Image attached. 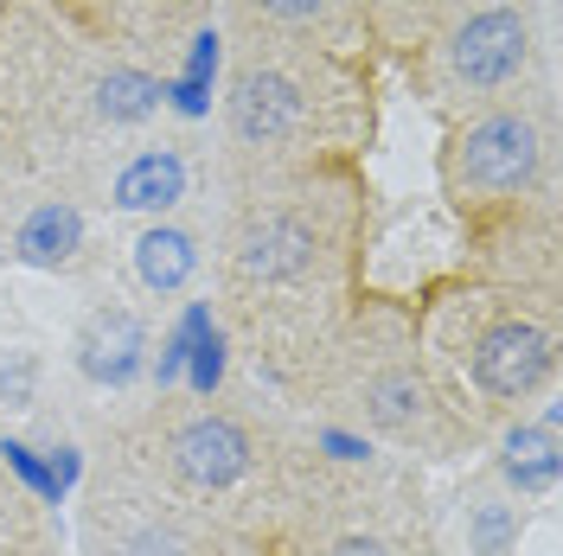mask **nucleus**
I'll use <instances>...</instances> for the list:
<instances>
[{"instance_id":"f257e3e1","label":"nucleus","mask_w":563,"mask_h":556,"mask_svg":"<svg viewBox=\"0 0 563 556\" xmlns=\"http://www.w3.org/2000/svg\"><path fill=\"white\" fill-rule=\"evenodd\" d=\"M333 97H346V84L308 45L244 38L224 84V135L256 167L295 160L333 129Z\"/></svg>"},{"instance_id":"f03ea898","label":"nucleus","mask_w":563,"mask_h":556,"mask_svg":"<svg viewBox=\"0 0 563 556\" xmlns=\"http://www.w3.org/2000/svg\"><path fill=\"white\" fill-rule=\"evenodd\" d=\"M333 263V224L308 205V192H256L224 244V276L238 308H282V294H301Z\"/></svg>"},{"instance_id":"7ed1b4c3","label":"nucleus","mask_w":563,"mask_h":556,"mask_svg":"<svg viewBox=\"0 0 563 556\" xmlns=\"http://www.w3.org/2000/svg\"><path fill=\"white\" fill-rule=\"evenodd\" d=\"M538 52L544 33L531 0H481L442 20V38L429 45V77L455 103H493L538 70Z\"/></svg>"},{"instance_id":"20e7f679","label":"nucleus","mask_w":563,"mask_h":556,"mask_svg":"<svg viewBox=\"0 0 563 556\" xmlns=\"http://www.w3.org/2000/svg\"><path fill=\"white\" fill-rule=\"evenodd\" d=\"M551 167V115L538 103H487L474 109L449 141V192L461 205H499V199H526L544 186Z\"/></svg>"},{"instance_id":"39448f33","label":"nucleus","mask_w":563,"mask_h":556,"mask_svg":"<svg viewBox=\"0 0 563 556\" xmlns=\"http://www.w3.org/2000/svg\"><path fill=\"white\" fill-rule=\"evenodd\" d=\"M154 460L167 467V480H174L179 492L218 499V492H231V487L250 480V467H256V435H250L238 416H224V410H174V416H161Z\"/></svg>"},{"instance_id":"423d86ee","label":"nucleus","mask_w":563,"mask_h":556,"mask_svg":"<svg viewBox=\"0 0 563 556\" xmlns=\"http://www.w3.org/2000/svg\"><path fill=\"white\" fill-rule=\"evenodd\" d=\"M461 365H467V383L487 397V403H526L538 397L551 371H558V340H551V326L544 320H531V313H499L487 320L467 352H461Z\"/></svg>"},{"instance_id":"0eeeda50","label":"nucleus","mask_w":563,"mask_h":556,"mask_svg":"<svg viewBox=\"0 0 563 556\" xmlns=\"http://www.w3.org/2000/svg\"><path fill=\"white\" fill-rule=\"evenodd\" d=\"M90 551L97 556H199L179 512H161L154 499H115L103 492L90 512Z\"/></svg>"},{"instance_id":"6e6552de","label":"nucleus","mask_w":563,"mask_h":556,"mask_svg":"<svg viewBox=\"0 0 563 556\" xmlns=\"http://www.w3.org/2000/svg\"><path fill=\"white\" fill-rule=\"evenodd\" d=\"M70 358H77V371L84 383H97V390H129V383L147 371V326H141L135 308H90L84 313V326H77V340H70Z\"/></svg>"},{"instance_id":"1a4fd4ad","label":"nucleus","mask_w":563,"mask_h":556,"mask_svg":"<svg viewBox=\"0 0 563 556\" xmlns=\"http://www.w3.org/2000/svg\"><path fill=\"white\" fill-rule=\"evenodd\" d=\"M358 422H372L390 442H435L442 435V403L422 383L417 365H378L372 378L358 383Z\"/></svg>"},{"instance_id":"9d476101","label":"nucleus","mask_w":563,"mask_h":556,"mask_svg":"<svg viewBox=\"0 0 563 556\" xmlns=\"http://www.w3.org/2000/svg\"><path fill=\"white\" fill-rule=\"evenodd\" d=\"M238 20H244L250 38L308 45V52L346 45V38L365 26L358 0H238Z\"/></svg>"},{"instance_id":"9b49d317","label":"nucleus","mask_w":563,"mask_h":556,"mask_svg":"<svg viewBox=\"0 0 563 556\" xmlns=\"http://www.w3.org/2000/svg\"><path fill=\"white\" fill-rule=\"evenodd\" d=\"M186 199V154L179 147H141L109 179L115 211H174Z\"/></svg>"},{"instance_id":"f8f14e48","label":"nucleus","mask_w":563,"mask_h":556,"mask_svg":"<svg viewBox=\"0 0 563 556\" xmlns=\"http://www.w3.org/2000/svg\"><path fill=\"white\" fill-rule=\"evenodd\" d=\"M558 410H544L538 422H519L512 435H506V448H499V474H506V487L519 492V499H544V492L558 487Z\"/></svg>"},{"instance_id":"ddd939ff","label":"nucleus","mask_w":563,"mask_h":556,"mask_svg":"<svg viewBox=\"0 0 563 556\" xmlns=\"http://www.w3.org/2000/svg\"><path fill=\"white\" fill-rule=\"evenodd\" d=\"M77 249H84V218H77V205H65V199L33 205L20 218V231H13V256H20L26 269H70Z\"/></svg>"},{"instance_id":"4468645a","label":"nucleus","mask_w":563,"mask_h":556,"mask_svg":"<svg viewBox=\"0 0 563 556\" xmlns=\"http://www.w3.org/2000/svg\"><path fill=\"white\" fill-rule=\"evenodd\" d=\"M135 276L147 294H179L199 276V237L186 224H147L135 237Z\"/></svg>"},{"instance_id":"2eb2a0df","label":"nucleus","mask_w":563,"mask_h":556,"mask_svg":"<svg viewBox=\"0 0 563 556\" xmlns=\"http://www.w3.org/2000/svg\"><path fill=\"white\" fill-rule=\"evenodd\" d=\"M161 109V77H147L135 65H103L90 77V115L109 129H135Z\"/></svg>"},{"instance_id":"dca6fc26","label":"nucleus","mask_w":563,"mask_h":556,"mask_svg":"<svg viewBox=\"0 0 563 556\" xmlns=\"http://www.w3.org/2000/svg\"><path fill=\"white\" fill-rule=\"evenodd\" d=\"M90 7H97L103 26H115L122 38H167L199 13V0H90Z\"/></svg>"},{"instance_id":"f3484780","label":"nucleus","mask_w":563,"mask_h":556,"mask_svg":"<svg viewBox=\"0 0 563 556\" xmlns=\"http://www.w3.org/2000/svg\"><path fill=\"white\" fill-rule=\"evenodd\" d=\"M467 0H358V13L372 26H385L390 38H410V33H429L442 20H455Z\"/></svg>"},{"instance_id":"a211bd4d","label":"nucleus","mask_w":563,"mask_h":556,"mask_svg":"<svg viewBox=\"0 0 563 556\" xmlns=\"http://www.w3.org/2000/svg\"><path fill=\"white\" fill-rule=\"evenodd\" d=\"M211 326H218V320H211V301H186V313L174 320V333H167L161 352H154V378H161V390L186 378V352H192V340L211 333Z\"/></svg>"},{"instance_id":"6ab92c4d","label":"nucleus","mask_w":563,"mask_h":556,"mask_svg":"<svg viewBox=\"0 0 563 556\" xmlns=\"http://www.w3.org/2000/svg\"><path fill=\"white\" fill-rule=\"evenodd\" d=\"M512 537H519V512H512V505L487 499V505L467 512V544H474V556H506Z\"/></svg>"},{"instance_id":"aec40b11","label":"nucleus","mask_w":563,"mask_h":556,"mask_svg":"<svg viewBox=\"0 0 563 556\" xmlns=\"http://www.w3.org/2000/svg\"><path fill=\"white\" fill-rule=\"evenodd\" d=\"M0 460H7V474L33 492V499H45V505H65V492L52 487V467H45V454H38V448H26V442H0Z\"/></svg>"},{"instance_id":"412c9836","label":"nucleus","mask_w":563,"mask_h":556,"mask_svg":"<svg viewBox=\"0 0 563 556\" xmlns=\"http://www.w3.org/2000/svg\"><path fill=\"white\" fill-rule=\"evenodd\" d=\"M224 365H231V346H224V333L211 326V333H199L192 352H186V383H192L199 397H211V390L224 383Z\"/></svg>"},{"instance_id":"4be33fe9","label":"nucleus","mask_w":563,"mask_h":556,"mask_svg":"<svg viewBox=\"0 0 563 556\" xmlns=\"http://www.w3.org/2000/svg\"><path fill=\"white\" fill-rule=\"evenodd\" d=\"M38 390V358L33 352H0V403L7 410H26Z\"/></svg>"},{"instance_id":"5701e85b","label":"nucleus","mask_w":563,"mask_h":556,"mask_svg":"<svg viewBox=\"0 0 563 556\" xmlns=\"http://www.w3.org/2000/svg\"><path fill=\"white\" fill-rule=\"evenodd\" d=\"M320 556H397V544L385 531H340V537H327Z\"/></svg>"},{"instance_id":"b1692460","label":"nucleus","mask_w":563,"mask_h":556,"mask_svg":"<svg viewBox=\"0 0 563 556\" xmlns=\"http://www.w3.org/2000/svg\"><path fill=\"white\" fill-rule=\"evenodd\" d=\"M314 448L327 454V460H340V467H358V460H365V435H346V429H320L314 435Z\"/></svg>"},{"instance_id":"393cba45","label":"nucleus","mask_w":563,"mask_h":556,"mask_svg":"<svg viewBox=\"0 0 563 556\" xmlns=\"http://www.w3.org/2000/svg\"><path fill=\"white\" fill-rule=\"evenodd\" d=\"M45 467H52V487H58V492L70 499V487H77V474H84V454L70 448V442H65V448H45Z\"/></svg>"},{"instance_id":"a878e982","label":"nucleus","mask_w":563,"mask_h":556,"mask_svg":"<svg viewBox=\"0 0 563 556\" xmlns=\"http://www.w3.org/2000/svg\"><path fill=\"white\" fill-rule=\"evenodd\" d=\"M7 154H13V135H7V122H0V174H7Z\"/></svg>"}]
</instances>
